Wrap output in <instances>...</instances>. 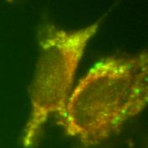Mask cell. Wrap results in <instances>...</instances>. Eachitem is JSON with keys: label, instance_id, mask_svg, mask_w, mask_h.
<instances>
[{"label": "cell", "instance_id": "7a4b0ae2", "mask_svg": "<svg viewBox=\"0 0 148 148\" xmlns=\"http://www.w3.org/2000/svg\"><path fill=\"white\" fill-rule=\"evenodd\" d=\"M102 19L78 30L49 24L40 28L38 57L30 86L31 112L22 134L24 147L33 146L50 117L57 114L62 120L77 66Z\"/></svg>", "mask_w": 148, "mask_h": 148}, {"label": "cell", "instance_id": "6da1fadb", "mask_svg": "<svg viewBox=\"0 0 148 148\" xmlns=\"http://www.w3.org/2000/svg\"><path fill=\"white\" fill-rule=\"evenodd\" d=\"M148 102L147 52L97 62L72 90L60 123L83 145L101 144Z\"/></svg>", "mask_w": 148, "mask_h": 148}, {"label": "cell", "instance_id": "3957f363", "mask_svg": "<svg viewBox=\"0 0 148 148\" xmlns=\"http://www.w3.org/2000/svg\"><path fill=\"white\" fill-rule=\"evenodd\" d=\"M4 1H6V2H9V3H13V2H15V0H4Z\"/></svg>", "mask_w": 148, "mask_h": 148}]
</instances>
